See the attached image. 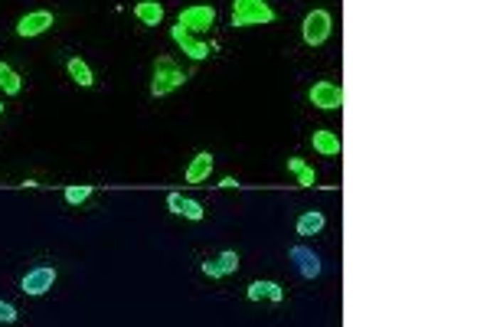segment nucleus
I'll list each match as a JSON object with an SVG mask.
<instances>
[{
	"instance_id": "7ed1b4c3",
	"label": "nucleus",
	"mask_w": 490,
	"mask_h": 327,
	"mask_svg": "<svg viewBox=\"0 0 490 327\" xmlns=\"http://www.w3.org/2000/svg\"><path fill=\"white\" fill-rule=\"evenodd\" d=\"M177 23L183 26V30H190L193 36L196 33H209L216 26V7H209V4H193V7L180 10Z\"/></svg>"
},
{
	"instance_id": "5701e85b",
	"label": "nucleus",
	"mask_w": 490,
	"mask_h": 327,
	"mask_svg": "<svg viewBox=\"0 0 490 327\" xmlns=\"http://www.w3.org/2000/svg\"><path fill=\"white\" fill-rule=\"evenodd\" d=\"M219 187H223V190H235V187H239V180H235V177H225V180H219Z\"/></svg>"
},
{
	"instance_id": "a211bd4d",
	"label": "nucleus",
	"mask_w": 490,
	"mask_h": 327,
	"mask_svg": "<svg viewBox=\"0 0 490 327\" xmlns=\"http://www.w3.org/2000/svg\"><path fill=\"white\" fill-rule=\"evenodd\" d=\"M20 89H23V82H20L16 69L7 63H0V92H4V95H20Z\"/></svg>"
},
{
	"instance_id": "dca6fc26",
	"label": "nucleus",
	"mask_w": 490,
	"mask_h": 327,
	"mask_svg": "<svg viewBox=\"0 0 490 327\" xmlns=\"http://www.w3.org/2000/svg\"><path fill=\"white\" fill-rule=\"evenodd\" d=\"M65 73H69V79L75 82V85H82V89H89V85H95V75H92L89 63L82 56H73L69 63H65Z\"/></svg>"
},
{
	"instance_id": "ddd939ff",
	"label": "nucleus",
	"mask_w": 490,
	"mask_h": 327,
	"mask_svg": "<svg viewBox=\"0 0 490 327\" xmlns=\"http://www.w3.org/2000/svg\"><path fill=\"white\" fill-rule=\"evenodd\" d=\"M324 226H327V216H324L321 210H307V213H301V216H297L294 232H297V236H317Z\"/></svg>"
},
{
	"instance_id": "f257e3e1",
	"label": "nucleus",
	"mask_w": 490,
	"mask_h": 327,
	"mask_svg": "<svg viewBox=\"0 0 490 327\" xmlns=\"http://www.w3.org/2000/svg\"><path fill=\"white\" fill-rule=\"evenodd\" d=\"M186 82V73L177 65V59L174 56H157L154 59V79H151V98H164L170 95L174 89H180Z\"/></svg>"
},
{
	"instance_id": "2eb2a0df",
	"label": "nucleus",
	"mask_w": 490,
	"mask_h": 327,
	"mask_svg": "<svg viewBox=\"0 0 490 327\" xmlns=\"http://www.w3.org/2000/svg\"><path fill=\"white\" fill-rule=\"evenodd\" d=\"M245 294H249V301H262V298H268L272 304H278L284 298V291H282L278 282H252Z\"/></svg>"
},
{
	"instance_id": "4be33fe9",
	"label": "nucleus",
	"mask_w": 490,
	"mask_h": 327,
	"mask_svg": "<svg viewBox=\"0 0 490 327\" xmlns=\"http://www.w3.org/2000/svg\"><path fill=\"white\" fill-rule=\"evenodd\" d=\"M200 269H203V275H206V278H223V275H219V265H216V259H209V262H203Z\"/></svg>"
},
{
	"instance_id": "6e6552de",
	"label": "nucleus",
	"mask_w": 490,
	"mask_h": 327,
	"mask_svg": "<svg viewBox=\"0 0 490 327\" xmlns=\"http://www.w3.org/2000/svg\"><path fill=\"white\" fill-rule=\"evenodd\" d=\"M275 23V10L268 7L265 0H255L249 7H242L239 14H233V26H265Z\"/></svg>"
},
{
	"instance_id": "1a4fd4ad",
	"label": "nucleus",
	"mask_w": 490,
	"mask_h": 327,
	"mask_svg": "<svg viewBox=\"0 0 490 327\" xmlns=\"http://www.w3.org/2000/svg\"><path fill=\"white\" fill-rule=\"evenodd\" d=\"M170 36H174V43H177V46L183 49V53H186V56H190V59H193V63H203V59H206L209 53H213V49H209L206 43H203V40H196L193 33H190V30H183V26H180V23H174V26H170Z\"/></svg>"
},
{
	"instance_id": "412c9836",
	"label": "nucleus",
	"mask_w": 490,
	"mask_h": 327,
	"mask_svg": "<svg viewBox=\"0 0 490 327\" xmlns=\"http://www.w3.org/2000/svg\"><path fill=\"white\" fill-rule=\"evenodd\" d=\"M16 318H20V314H16V308L10 301H0V324H16Z\"/></svg>"
},
{
	"instance_id": "f8f14e48",
	"label": "nucleus",
	"mask_w": 490,
	"mask_h": 327,
	"mask_svg": "<svg viewBox=\"0 0 490 327\" xmlns=\"http://www.w3.org/2000/svg\"><path fill=\"white\" fill-rule=\"evenodd\" d=\"M311 144L317 154L324 157H337L340 154V138H337V131H330V128H317L311 134Z\"/></svg>"
},
{
	"instance_id": "393cba45",
	"label": "nucleus",
	"mask_w": 490,
	"mask_h": 327,
	"mask_svg": "<svg viewBox=\"0 0 490 327\" xmlns=\"http://www.w3.org/2000/svg\"><path fill=\"white\" fill-rule=\"evenodd\" d=\"M0 114H4V102H0Z\"/></svg>"
},
{
	"instance_id": "aec40b11",
	"label": "nucleus",
	"mask_w": 490,
	"mask_h": 327,
	"mask_svg": "<svg viewBox=\"0 0 490 327\" xmlns=\"http://www.w3.org/2000/svg\"><path fill=\"white\" fill-rule=\"evenodd\" d=\"M216 265H219V275H233V272H239V252L235 249H225V252L216 255Z\"/></svg>"
},
{
	"instance_id": "423d86ee",
	"label": "nucleus",
	"mask_w": 490,
	"mask_h": 327,
	"mask_svg": "<svg viewBox=\"0 0 490 327\" xmlns=\"http://www.w3.org/2000/svg\"><path fill=\"white\" fill-rule=\"evenodd\" d=\"M307 98H311V105L324 108V112H334V108L343 105V89H340L337 82H314L311 92H307Z\"/></svg>"
},
{
	"instance_id": "20e7f679",
	"label": "nucleus",
	"mask_w": 490,
	"mask_h": 327,
	"mask_svg": "<svg viewBox=\"0 0 490 327\" xmlns=\"http://www.w3.org/2000/svg\"><path fill=\"white\" fill-rule=\"evenodd\" d=\"M53 285H56V269H53V265H36V269H30L20 278V291L30 294V298L46 294Z\"/></svg>"
},
{
	"instance_id": "6ab92c4d",
	"label": "nucleus",
	"mask_w": 490,
	"mask_h": 327,
	"mask_svg": "<svg viewBox=\"0 0 490 327\" xmlns=\"http://www.w3.org/2000/svg\"><path fill=\"white\" fill-rule=\"evenodd\" d=\"M92 193H95V187H92V183H73V187H65V190H63V200H65L69 206H82Z\"/></svg>"
},
{
	"instance_id": "f3484780",
	"label": "nucleus",
	"mask_w": 490,
	"mask_h": 327,
	"mask_svg": "<svg viewBox=\"0 0 490 327\" xmlns=\"http://www.w3.org/2000/svg\"><path fill=\"white\" fill-rule=\"evenodd\" d=\"M288 171L297 177L301 187H314L317 183V173H314L311 164H304V157H288Z\"/></svg>"
},
{
	"instance_id": "9d476101",
	"label": "nucleus",
	"mask_w": 490,
	"mask_h": 327,
	"mask_svg": "<svg viewBox=\"0 0 490 327\" xmlns=\"http://www.w3.org/2000/svg\"><path fill=\"white\" fill-rule=\"evenodd\" d=\"M167 206H170V213H177V216L193 220V223H200L203 216H206L203 203H196V200H190V196H183V193H167Z\"/></svg>"
},
{
	"instance_id": "9b49d317",
	"label": "nucleus",
	"mask_w": 490,
	"mask_h": 327,
	"mask_svg": "<svg viewBox=\"0 0 490 327\" xmlns=\"http://www.w3.org/2000/svg\"><path fill=\"white\" fill-rule=\"evenodd\" d=\"M209 173H213V154H209V151H200V154H193V161L186 164L183 180L196 187V183H206Z\"/></svg>"
},
{
	"instance_id": "39448f33",
	"label": "nucleus",
	"mask_w": 490,
	"mask_h": 327,
	"mask_svg": "<svg viewBox=\"0 0 490 327\" xmlns=\"http://www.w3.org/2000/svg\"><path fill=\"white\" fill-rule=\"evenodd\" d=\"M288 259L294 262V269L301 278H307V282H314V278L324 272L321 265V255L314 252V249H307V245H291L288 249Z\"/></svg>"
},
{
	"instance_id": "f03ea898",
	"label": "nucleus",
	"mask_w": 490,
	"mask_h": 327,
	"mask_svg": "<svg viewBox=\"0 0 490 327\" xmlns=\"http://www.w3.org/2000/svg\"><path fill=\"white\" fill-rule=\"evenodd\" d=\"M330 33H334V16H330V10H311V14L301 20V40L307 43V46H324V43L330 40Z\"/></svg>"
},
{
	"instance_id": "b1692460",
	"label": "nucleus",
	"mask_w": 490,
	"mask_h": 327,
	"mask_svg": "<svg viewBox=\"0 0 490 327\" xmlns=\"http://www.w3.org/2000/svg\"><path fill=\"white\" fill-rule=\"evenodd\" d=\"M249 4H255V0H233V14H239V10L249 7Z\"/></svg>"
},
{
	"instance_id": "4468645a",
	"label": "nucleus",
	"mask_w": 490,
	"mask_h": 327,
	"mask_svg": "<svg viewBox=\"0 0 490 327\" xmlns=\"http://www.w3.org/2000/svg\"><path fill=\"white\" fill-rule=\"evenodd\" d=\"M134 16L141 26H157L164 20V7L157 0H137L134 4Z\"/></svg>"
},
{
	"instance_id": "0eeeda50",
	"label": "nucleus",
	"mask_w": 490,
	"mask_h": 327,
	"mask_svg": "<svg viewBox=\"0 0 490 327\" xmlns=\"http://www.w3.org/2000/svg\"><path fill=\"white\" fill-rule=\"evenodd\" d=\"M56 23V16L49 14V10H30L16 20V36H23V40H33V36H40L46 33L49 26Z\"/></svg>"
}]
</instances>
